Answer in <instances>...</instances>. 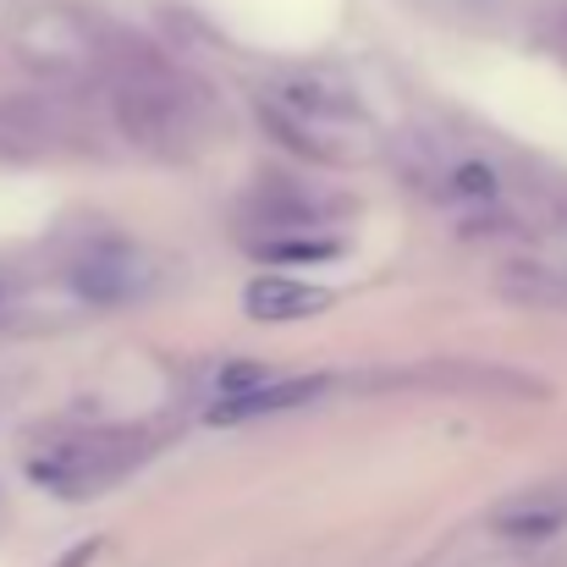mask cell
<instances>
[{
  "label": "cell",
  "mask_w": 567,
  "mask_h": 567,
  "mask_svg": "<svg viewBox=\"0 0 567 567\" xmlns=\"http://www.w3.org/2000/svg\"><path fill=\"white\" fill-rule=\"evenodd\" d=\"M105 100H111V122L116 133L144 150V155H166L183 161L198 155L215 133V105L209 89H198L177 66H166L155 50L133 44V50H111L105 72Z\"/></svg>",
  "instance_id": "cell-1"
},
{
  "label": "cell",
  "mask_w": 567,
  "mask_h": 567,
  "mask_svg": "<svg viewBox=\"0 0 567 567\" xmlns=\"http://www.w3.org/2000/svg\"><path fill=\"white\" fill-rule=\"evenodd\" d=\"M155 446H161L155 430H138V424L66 430V435L44 441L39 452H28V480L61 502H89V496H105L111 485L133 480L155 457Z\"/></svg>",
  "instance_id": "cell-2"
},
{
  "label": "cell",
  "mask_w": 567,
  "mask_h": 567,
  "mask_svg": "<svg viewBox=\"0 0 567 567\" xmlns=\"http://www.w3.org/2000/svg\"><path fill=\"white\" fill-rule=\"evenodd\" d=\"M89 138L83 116L72 111V100H50V94H17L0 100V161L6 166H28V161H50L66 155Z\"/></svg>",
  "instance_id": "cell-3"
},
{
  "label": "cell",
  "mask_w": 567,
  "mask_h": 567,
  "mask_svg": "<svg viewBox=\"0 0 567 567\" xmlns=\"http://www.w3.org/2000/svg\"><path fill=\"white\" fill-rule=\"evenodd\" d=\"M331 215H337V198L303 193L292 183H270L265 193H254L243 204V243L259 248V243H281V237H309Z\"/></svg>",
  "instance_id": "cell-4"
},
{
  "label": "cell",
  "mask_w": 567,
  "mask_h": 567,
  "mask_svg": "<svg viewBox=\"0 0 567 567\" xmlns=\"http://www.w3.org/2000/svg\"><path fill=\"white\" fill-rule=\"evenodd\" d=\"M144 265L122 248V243H100V248H89V254H78L72 265H66V287H72V298L78 303H127V298H138V287H144Z\"/></svg>",
  "instance_id": "cell-5"
},
{
  "label": "cell",
  "mask_w": 567,
  "mask_h": 567,
  "mask_svg": "<svg viewBox=\"0 0 567 567\" xmlns=\"http://www.w3.org/2000/svg\"><path fill=\"white\" fill-rule=\"evenodd\" d=\"M243 309L265 326H281V320H309L320 309H331V292L315 287V281H298V276H254L243 287Z\"/></svg>",
  "instance_id": "cell-6"
},
{
  "label": "cell",
  "mask_w": 567,
  "mask_h": 567,
  "mask_svg": "<svg viewBox=\"0 0 567 567\" xmlns=\"http://www.w3.org/2000/svg\"><path fill=\"white\" fill-rule=\"evenodd\" d=\"M331 380L326 375H303V380H265L254 391H237V396H220L209 408V424H237V419H265V413H281V408H303L315 396H326Z\"/></svg>",
  "instance_id": "cell-7"
},
{
  "label": "cell",
  "mask_w": 567,
  "mask_h": 567,
  "mask_svg": "<svg viewBox=\"0 0 567 567\" xmlns=\"http://www.w3.org/2000/svg\"><path fill=\"white\" fill-rule=\"evenodd\" d=\"M567 524V502L563 496H518L496 513V529L518 535V540H546Z\"/></svg>",
  "instance_id": "cell-8"
},
{
  "label": "cell",
  "mask_w": 567,
  "mask_h": 567,
  "mask_svg": "<svg viewBox=\"0 0 567 567\" xmlns=\"http://www.w3.org/2000/svg\"><path fill=\"white\" fill-rule=\"evenodd\" d=\"M33 315H44V309L33 303V276H28V270H6V265H0V337L39 326Z\"/></svg>",
  "instance_id": "cell-9"
},
{
  "label": "cell",
  "mask_w": 567,
  "mask_h": 567,
  "mask_svg": "<svg viewBox=\"0 0 567 567\" xmlns=\"http://www.w3.org/2000/svg\"><path fill=\"white\" fill-rule=\"evenodd\" d=\"M248 254H259V259H270V265H315V259H331L337 243H331V237H281V243H259V248H248Z\"/></svg>",
  "instance_id": "cell-10"
},
{
  "label": "cell",
  "mask_w": 567,
  "mask_h": 567,
  "mask_svg": "<svg viewBox=\"0 0 567 567\" xmlns=\"http://www.w3.org/2000/svg\"><path fill=\"white\" fill-rule=\"evenodd\" d=\"M546 44H551V55H563L567 61V11H557V22H551V39H546Z\"/></svg>",
  "instance_id": "cell-11"
}]
</instances>
